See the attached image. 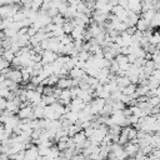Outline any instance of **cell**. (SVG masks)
<instances>
[{
	"label": "cell",
	"mask_w": 160,
	"mask_h": 160,
	"mask_svg": "<svg viewBox=\"0 0 160 160\" xmlns=\"http://www.w3.org/2000/svg\"><path fill=\"white\" fill-rule=\"evenodd\" d=\"M118 4L121 5V6L125 8V9L128 8V0H118Z\"/></svg>",
	"instance_id": "ffe728a7"
},
{
	"label": "cell",
	"mask_w": 160,
	"mask_h": 160,
	"mask_svg": "<svg viewBox=\"0 0 160 160\" xmlns=\"http://www.w3.org/2000/svg\"><path fill=\"white\" fill-rule=\"evenodd\" d=\"M4 4H5V0H0V6L4 5Z\"/></svg>",
	"instance_id": "7402d4cb"
},
{
	"label": "cell",
	"mask_w": 160,
	"mask_h": 160,
	"mask_svg": "<svg viewBox=\"0 0 160 160\" xmlns=\"http://www.w3.org/2000/svg\"><path fill=\"white\" fill-rule=\"evenodd\" d=\"M6 102H8V99L0 96V110H1V111L6 109Z\"/></svg>",
	"instance_id": "ac0fdd59"
},
{
	"label": "cell",
	"mask_w": 160,
	"mask_h": 160,
	"mask_svg": "<svg viewBox=\"0 0 160 160\" xmlns=\"http://www.w3.org/2000/svg\"><path fill=\"white\" fill-rule=\"evenodd\" d=\"M6 79H10L14 82L21 84L22 82V74H21V69L18 68H10V70L8 71V74H5Z\"/></svg>",
	"instance_id": "3957f363"
},
{
	"label": "cell",
	"mask_w": 160,
	"mask_h": 160,
	"mask_svg": "<svg viewBox=\"0 0 160 160\" xmlns=\"http://www.w3.org/2000/svg\"><path fill=\"white\" fill-rule=\"evenodd\" d=\"M105 102H106V99L95 96V98L89 102L90 112L94 114V115H101L102 109H104V106H105Z\"/></svg>",
	"instance_id": "6da1fadb"
},
{
	"label": "cell",
	"mask_w": 160,
	"mask_h": 160,
	"mask_svg": "<svg viewBox=\"0 0 160 160\" xmlns=\"http://www.w3.org/2000/svg\"><path fill=\"white\" fill-rule=\"evenodd\" d=\"M44 4V0H32L31 1V9L35 11H39Z\"/></svg>",
	"instance_id": "9a60e30c"
},
{
	"label": "cell",
	"mask_w": 160,
	"mask_h": 160,
	"mask_svg": "<svg viewBox=\"0 0 160 160\" xmlns=\"http://www.w3.org/2000/svg\"><path fill=\"white\" fill-rule=\"evenodd\" d=\"M135 28H136V30H139V31H141V32H144V31H146V30H149L150 28H151V22L149 21V20H146V19H144V18H139V20L136 21V25H135Z\"/></svg>",
	"instance_id": "9c48e42d"
},
{
	"label": "cell",
	"mask_w": 160,
	"mask_h": 160,
	"mask_svg": "<svg viewBox=\"0 0 160 160\" xmlns=\"http://www.w3.org/2000/svg\"><path fill=\"white\" fill-rule=\"evenodd\" d=\"M1 56L11 64V61L14 60V58L16 56V54H15L12 50H10V49H4V51H2V55H1Z\"/></svg>",
	"instance_id": "4fadbf2b"
},
{
	"label": "cell",
	"mask_w": 160,
	"mask_h": 160,
	"mask_svg": "<svg viewBox=\"0 0 160 160\" xmlns=\"http://www.w3.org/2000/svg\"><path fill=\"white\" fill-rule=\"evenodd\" d=\"M59 54L52 50H44L41 52V62L42 64H52L58 59Z\"/></svg>",
	"instance_id": "277c9868"
},
{
	"label": "cell",
	"mask_w": 160,
	"mask_h": 160,
	"mask_svg": "<svg viewBox=\"0 0 160 160\" xmlns=\"http://www.w3.org/2000/svg\"><path fill=\"white\" fill-rule=\"evenodd\" d=\"M56 86H59L60 89H69V88L72 86V79L69 75L68 76H62V78L59 79Z\"/></svg>",
	"instance_id": "30bf717a"
},
{
	"label": "cell",
	"mask_w": 160,
	"mask_h": 160,
	"mask_svg": "<svg viewBox=\"0 0 160 160\" xmlns=\"http://www.w3.org/2000/svg\"><path fill=\"white\" fill-rule=\"evenodd\" d=\"M86 106V102L82 100V99H80V98H75V99H71V101H70V104L69 105H66V108L69 109V110H74V111H81Z\"/></svg>",
	"instance_id": "8992f818"
},
{
	"label": "cell",
	"mask_w": 160,
	"mask_h": 160,
	"mask_svg": "<svg viewBox=\"0 0 160 160\" xmlns=\"http://www.w3.org/2000/svg\"><path fill=\"white\" fill-rule=\"evenodd\" d=\"M124 150H125V152H126L128 156L134 158V155L140 150V146H139L138 141H128L124 145Z\"/></svg>",
	"instance_id": "52a82bcc"
},
{
	"label": "cell",
	"mask_w": 160,
	"mask_h": 160,
	"mask_svg": "<svg viewBox=\"0 0 160 160\" xmlns=\"http://www.w3.org/2000/svg\"><path fill=\"white\" fill-rule=\"evenodd\" d=\"M31 1L32 0H20V5L25 8H31Z\"/></svg>",
	"instance_id": "d6986e66"
},
{
	"label": "cell",
	"mask_w": 160,
	"mask_h": 160,
	"mask_svg": "<svg viewBox=\"0 0 160 160\" xmlns=\"http://www.w3.org/2000/svg\"><path fill=\"white\" fill-rule=\"evenodd\" d=\"M94 131H95V128H92L91 125L90 126H88V128H85L84 129V132H85V135L88 136V139L89 138H91L92 136V134H94Z\"/></svg>",
	"instance_id": "2e32d148"
},
{
	"label": "cell",
	"mask_w": 160,
	"mask_h": 160,
	"mask_svg": "<svg viewBox=\"0 0 160 160\" xmlns=\"http://www.w3.org/2000/svg\"><path fill=\"white\" fill-rule=\"evenodd\" d=\"M10 66V62L8 60H5L2 56H0V71L4 70L5 68H9Z\"/></svg>",
	"instance_id": "e0dca14e"
},
{
	"label": "cell",
	"mask_w": 160,
	"mask_h": 160,
	"mask_svg": "<svg viewBox=\"0 0 160 160\" xmlns=\"http://www.w3.org/2000/svg\"><path fill=\"white\" fill-rule=\"evenodd\" d=\"M65 20H66V18L62 15V14H56L54 18H51V21L55 24V25H62L64 22H65Z\"/></svg>",
	"instance_id": "5bb4252c"
},
{
	"label": "cell",
	"mask_w": 160,
	"mask_h": 160,
	"mask_svg": "<svg viewBox=\"0 0 160 160\" xmlns=\"http://www.w3.org/2000/svg\"><path fill=\"white\" fill-rule=\"evenodd\" d=\"M136 88H138V85H136L135 82H130L129 85H126L125 88H122L121 91H122L124 94H126V95H134V96L136 98V95H135Z\"/></svg>",
	"instance_id": "7c38bea8"
},
{
	"label": "cell",
	"mask_w": 160,
	"mask_h": 160,
	"mask_svg": "<svg viewBox=\"0 0 160 160\" xmlns=\"http://www.w3.org/2000/svg\"><path fill=\"white\" fill-rule=\"evenodd\" d=\"M4 30V19L0 18V31Z\"/></svg>",
	"instance_id": "44dd1931"
},
{
	"label": "cell",
	"mask_w": 160,
	"mask_h": 160,
	"mask_svg": "<svg viewBox=\"0 0 160 160\" xmlns=\"http://www.w3.org/2000/svg\"><path fill=\"white\" fill-rule=\"evenodd\" d=\"M18 116L20 119H32L34 118V106L32 104H29L26 106H22L18 111Z\"/></svg>",
	"instance_id": "5b68a950"
},
{
	"label": "cell",
	"mask_w": 160,
	"mask_h": 160,
	"mask_svg": "<svg viewBox=\"0 0 160 160\" xmlns=\"http://www.w3.org/2000/svg\"><path fill=\"white\" fill-rule=\"evenodd\" d=\"M26 100L32 105L39 104L42 100V94L36 89H26Z\"/></svg>",
	"instance_id": "7a4b0ae2"
},
{
	"label": "cell",
	"mask_w": 160,
	"mask_h": 160,
	"mask_svg": "<svg viewBox=\"0 0 160 160\" xmlns=\"http://www.w3.org/2000/svg\"><path fill=\"white\" fill-rule=\"evenodd\" d=\"M85 74H86L85 70L81 69V68H79V66H74V68L69 71V76H70L71 79H79V80H80Z\"/></svg>",
	"instance_id": "8fae6325"
},
{
	"label": "cell",
	"mask_w": 160,
	"mask_h": 160,
	"mask_svg": "<svg viewBox=\"0 0 160 160\" xmlns=\"http://www.w3.org/2000/svg\"><path fill=\"white\" fill-rule=\"evenodd\" d=\"M72 140H74V144H75L78 148L82 149V148H84V144H85L86 140H88V136L85 135L84 130H80V131H78V132L72 136Z\"/></svg>",
	"instance_id": "ba28073f"
},
{
	"label": "cell",
	"mask_w": 160,
	"mask_h": 160,
	"mask_svg": "<svg viewBox=\"0 0 160 160\" xmlns=\"http://www.w3.org/2000/svg\"><path fill=\"white\" fill-rule=\"evenodd\" d=\"M80 1H86V0H80Z\"/></svg>",
	"instance_id": "603a6c76"
}]
</instances>
